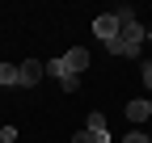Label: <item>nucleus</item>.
<instances>
[{
    "label": "nucleus",
    "instance_id": "nucleus-14",
    "mask_svg": "<svg viewBox=\"0 0 152 143\" xmlns=\"http://www.w3.org/2000/svg\"><path fill=\"white\" fill-rule=\"evenodd\" d=\"M148 42H152V30H148Z\"/></svg>",
    "mask_w": 152,
    "mask_h": 143
},
{
    "label": "nucleus",
    "instance_id": "nucleus-4",
    "mask_svg": "<svg viewBox=\"0 0 152 143\" xmlns=\"http://www.w3.org/2000/svg\"><path fill=\"white\" fill-rule=\"evenodd\" d=\"M17 72H21V84L30 88V84H38V80H42L47 63H38V59H26V63H17Z\"/></svg>",
    "mask_w": 152,
    "mask_h": 143
},
{
    "label": "nucleus",
    "instance_id": "nucleus-8",
    "mask_svg": "<svg viewBox=\"0 0 152 143\" xmlns=\"http://www.w3.org/2000/svg\"><path fill=\"white\" fill-rule=\"evenodd\" d=\"M0 143H17V126H0Z\"/></svg>",
    "mask_w": 152,
    "mask_h": 143
},
{
    "label": "nucleus",
    "instance_id": "nucleus-9",
    "mask_svg": "<svg viewBox=\"0 0 152 143\" xmlns=\"http://www.w3.org/2000/svg\"><path fill=\"white\" fill-rule=\"evenodd\" d=\"M123 143H152V135H144V131H131Z\"/></svg>",
    "mask_w": 152,
    "mask_h": 143
},
{
    "label": "nucleus",
    "instance_id": "nucleus-11",
    "mask_svg": "<svg viewBox=\"0 0 152 143\" xmlns=\"http://www.w3.org/2000/svg\"><path fill=\"white\" fill-rule=\"evenodd\" d=\"M64 84V93H76V88H80V76H68V80H59Z\"/></svg>",
    "mask_w": 152,
    "mask_h": 143
},
{
    "label": "nucleus",
    "instance_id": "nucleus-5",
    "mask_svg": "<svg viewBox=\"0 0 152 143\" xmlns=\"http://www.w3.org/2000/svg\"><path fill=\"white\" fill-rule=\"evenodd\" d=\"M85 131H89L93 139H97V143H106V139H110V126H106V118H102L97 110H93V114H89V126H85Z\"/></svg>",
    "mask_w": 152,
    "mask_h": 143
},
{
    "label": "nucleus",
    "instance_id": "nucleus-13",
    "mask_svg": "<svg viewBox=\"0 0 152 143\" xmlns=\"http://www.w3.org/2000/svg\"><path fill=\"white\" fill-rule=\"evenodd\" d=\"M148 110H152V97H148Z\"/></svg>",
    "mask_w": 152,
    "mask_h": 143
},
{
    "label": "nucleus",
    "instance_id": "nucleus-10",
    "mask_svg": "<svg viewBox=\"0 0 152 143\" xmlns=\"http://www.w3.org/2000/svg\"><path fill=\"white\" fill-rule=\"evenodd\" d=\"M140 80L152 88V59H144V67H140Z\"/></svg>",
    "mask_w": 152,
    "mask_h": 143
},
{
    "label": "nucleus",
    "instance_id": "nucleus-1",
    "mask_svg": "<svg viewBox=\"0 0 152 143\" xmlns=\"http://www.w3.org/2000/svg\"><path fill=\"white\" fill-rule=\"evenodd\" d=\"M89 67V51L85 46H68L64 55H55L51 63H47V72L55 80H68V76H80V72Z\"/></svg>",
    "mask_w": 152,
    "mask_h": 143
},
{
    "label": "nucleus",
    "instance_id": "nucleus-6",
    "mask_svg": "<svg viewBox=\"0 0 152 143\" xmlns=\"http://www.w3.org/2000/svg\"><path fill=\"white\" fill-rule=\"evenodd\" d=\"M127 118H131V122H148V118H152L148 101H144V97H140V101H127Z\"/></svg>",
    "mask_w": 152,
    "mask_h": 143
},
{
    "label": "nucleus",
    "instance_id": "nucleus-3",
    "mask_svg": "<svg viewBox=\"0 0 152 143\" xmlns=\"http://www.w3.org/2000/svg\"><path fill=\"white\" fill-rule=\"evenodd\" d=\"M118 30H123V21H118V13H102L97 21H93V34H97V38H102V46L118 38Z\"/></svg>",
    "mask_w": 152,
    "mask_h": 143
},
{
    "label": "nucleus",
    "instance_id": "nucleus-7",
    "mask_svg": "<svg viewBox=\"0 0 152 143\" xmlns=\"http://www.w3.org/2000/svg\"><path fill=\"white\" fill-rule=\"evenodd\" d=\"M0 84H4V88L21 84V72H17V63H0Z\"/></svg>",
    "mask_w": 152,
    "mask_h": 143
},
{
    "label": "nucleus",
    "instance_id": "nucleus-12",
    "mask_svg": "<svg viewBox=\"0 0 152 143\" xmlns=\"http://www.w3.org/2000/svg\"><path fill=\"white\" fill-rule=\"evenodd\" d=\"M72 143H97V139H93L89 131H76V135H72Z\"/></svg>",
    "mask_w": 152,
    "mask_h": 143
},
{
    "label": "nucleus",
    "instance_id": "nucleus-2",
    "mask_svg": "<svg viewBox=\"0 0 152 143\" xmlns=\"http://www.w3.org/2000/svg\"><path fill=\"white\" fill-rule=\"evenodd\" d=\"M148 38V30L135 21V17H127V21H123V30H118V42L127 46V55H140V42Z\"/></svg>",
    "mask_w": 152,
    "mask_h": 143
}]
</instances>
